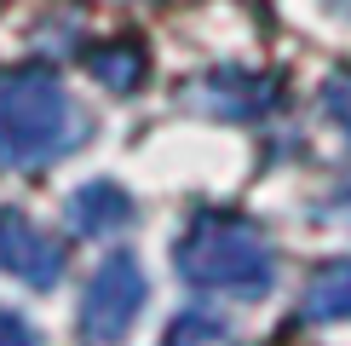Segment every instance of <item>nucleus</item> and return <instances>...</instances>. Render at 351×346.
<instances>
[{"label": "nucleus", "instance_id": "nucleus-1", "mask_svg": "<svg viewBox=\"0 0 351 346\" xmlns=\"http://www.w3.org/2000/svg\"><path fill=\"white\" fill-rule=\"evenodd\" d=\"M86 139L81 110L69 104L58 69L29 64L0 76V162L6 168H40L58 162Z\"/></svg>", "mask_w": 351, "mask_h": 346}, {"label": "nucleus", "instance_id": "nucleus-2", "mask_svg": "<svg viewBox=\"0 0 351 346\" xmlns=\"http://www.w3.org/2000/svg\"><path fill=\"white\" fill-rule=\"evenodd\" d=\"M173 266H179L184 283L230 288V295H242V300H259L271 288V277H276L265 237H259L242 214H213V208H202L196 220H190V231L179 237Z\"/></svg>", "mask_w": 351, "mask_h": 346}, {"label": "nucleus", "instance_id": "nucleus-3", "mask_svg": "<svg viewBox=\"0 0 351 346\" xmlns=\"http://www.w3.org/2000/svg\"><path fill=\"white\" fill-rule=\"evenodd\" d=\"M144 271L138 260L127 249H115L104 266L93 271V283H86V300H81V341L86 346H121L127 329L138 323L144 312Z\"/></svg>", "mask_w": 351, "mask_h": 346}, {"label": "nucleus", "instance_id": "nucleus-4", "mask_svg": "<svg viewBox=\"0 0 351 346\" xmlns=\"http://www.w3.org/2000/svg\"><path fill=\"white\" fill-rule=\"evenodd\" d=\"M0 271L23 277L29 288H52L64 277V249L40 225H29L18 208H0Z\"/></svg>", "mask_w": 351, "mask_h": 346}, {"label": "nucleus", "instance_id": "nucleus-5", "mask_svg": "<svg viewBox=\"0 0 351 346\" xmlns=\"http://www.w3.org/2000/svg\"><path fill=\"white\" fill-rule=\"evenodd\" d=\"M282 93L271 76H247V69H213L208 81L196 86V104L208 115H237V122H254V115L271 110V98Z\"/></svg>", "mask_w": 351, "mask_h": 346}, {"label": "nucleus", "instance_id": "nucleus-6", "mask_svg": "<svg viewBox=\"0 0 351 346\" xmlns=\"http://www.w3.org/2000/svg\"><path fill=\"white\" fill-rule=\"evenodd\" d=\"M133 196L121 191V185H110V179H93V185H81L75 196H69V225L81 231V237H110V231H121V225H133Z\"/></svg>", "mask_w": 351, "mask_h": 346}, {"label": "nucleus", "instance_id": "nucleus-7", "mask_svg": "<svg viewBox=\"0 0 351 346\" xmlns=\"http://www.w3.org/2000/svg\"><path fill=\"white\" fill-rule=\"evenodd\" d=\"M86 69H93L110 93H133V86H144V76H150V52H144V41H133V35L98 41V47H86Z\"/></svg>", "mask_w": 351, "mask_h": 346}, {"label": "nucleus", "instance_id": "nucleus-8", "mask_svg": "<svg viewBox=\"0 0 351 346\" xmlns=\"http://www.w3.org/2000/svg\"><path fill=\"white\" fill-rule=\"evenodd\" d=\"M300 317L305 323H340V317H351V260H334V266H323L305 283Z\"/></svg>", "mask_w": 351, "mask_h": 346}, {"label": "nucleus", "instance_id": "nucleus-9", "mask_svg": "<svg viewBox=\"0 0 351 346\" xmlns=\"http://www.w3.org/2000/svg\"><path fill=\"white\" fill-rule=\"evenodd\" d=\"M225 329H219V317H202V312H190V317H179L173 323V335H167V346H202V341H219Z\"/></svg>", "mask_w": 351, "mask_h": 346}, {"label": "nucleus", "instance_id": "nucleus-10", "mask_svg": "<svg viewBox=\"0 0 351 346\" xmlns=\"http://www.w3.org/2000/svg\"><path fill=\"white\" fill-rule=\"evenodd\" d=\"M323 104H328L334 122L351 133V69H340V76H328V81H323Z\"/></svg>", "mask_w": 351, "mask_h": 346}, {"label": "nucleus", "instance_id": "nucleus-11", "mask_svg": "<svg viewBox=\"0 0 351 346\" xmlns=\"http://www.w3.org/2000/svg\"><path fill=\"white\" fill-rule=\"evenodd\" d=\"M0 346H40V335L23 323L18 312H0Z\"/></svg>", "mask_w": 351, "mask_h": 346}, {"label": "nucleus", "instance_id": "nucleus-12", "mask_svg": "<svg viewBox=\"0 0 351 346\" xmlns=\"http://www.w3.org/2000/svg\"><path fill=\"white\" fill-rule=\"evenodd\" d=\"M328 214H334V220H351V191L334 196V208H328Z\"/></svg>", "mask_w": 351, "mask_h": 346}, {"label": "nucleus", "instance_id": "nucleus-13", "mask_svg": "<svg viewBox=\"0 0 351 346\" xmlns=\"http://www.w3.org/2000/svg\"><path fill=\"white\" fill-rule=\"evenodd\" d=\"M334 6H340V12H351V0H334Z\"/></svg>", "mask_w": 351, "mask_h": 346}]
</instances>
